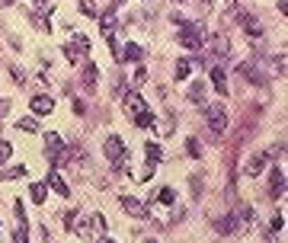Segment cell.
Instances as JSON below:
<instances>
[{
	"label": "cell",
	"mask_w": 288,
	"mask_h": 243,
	"mask_svg": "<svg viewBox=\"0 0 288 243\" xmlns=\"http://www.w3.org/2000/svg\"><path fill=\"white\" fill-rule=\"evenodd\" d=\"M205 39H208L205 26L202 23H192V20H186V23L179 26V36H176V42H179L182 48H189V51H202Z\"/></svg>",
	"instance_id": "1"
},
{
	"label": "cell",
	"mask_w": 288,
	"mask_h": 243,
	"mask_svg": "<svg viewBox=\"0 0 288 243\" xmlns=\"http://www.w3.org/2000/svg\"><path fill=\"white\" fill-rule=\"evenodd\" d=\"M205 122H208V128H212L215 135L228 132V109H224V102H212V106H205Z\"/></svg>",
	"instance_id": "2"
},
{
	"label": "cell",
	"mask_w": 288,
	"mask_h": 243,
	"mask_svg": "<svg viewBox=\"0 0 288 243\" xmlns=\"http://www.w3.org/2000/svg\"><path fill=\"white\" fill-rule=\"evenodd\" d=\"M86 51H90V39H86V36H74V45H71V42L64 45V58L77 61L80 55H86Z\"/></svg>",
	"instance_id": "3"
},
{
	"label": "cell",
	"mask_w": 288,
	"mask_h": 243,
	"mask_svg": "<svg viewBox=\"0 0 288 243\" xmlns=\"http://www.w3.org/2000/svg\"><path fill=\"white\" fill-rule=\"evenodd\" d=\"M103 151H106V157L112 160V163H116V160H122V157H125V141H122V138L119 135H112V138H106V147H103Z\"/></svg>",
	"instance_id": "4"
},
{
	"label": "cell",
	"mask_w": 288,
	"mask_h": 243,
	"mask_svg": "<svg viewBox=\"0 0 288 243\" xmlns=\"http://www.w3.org/2000/svg\"><path fill=\"white\" fill-rule=\"evenodd\" d=\"M266 167H269V157H266V154H263V151H259V154H253V157L247 160V176H250V179L263 176Z\"/></svg>",
	"instance_id": "5"
},
{
	"label": "cell",
	"mask_w": 288,
	"mask_h": 243,
	"mask_svg": "<svg viewBox=\"0 0 288 243\" xmlns=\"http://www.w3.org/2000/svg\"><path fill=\"white\" fill-rule=\"evenodd\" d=\"M141 58H144V48L135 45V42H128L125 48H119V58H116V61H128V64H138Z\"/></svg>",
	"instance_id": "6"
},
{
	"label": "cell",
	"mask_w": 288,
	"mask_h": 243,
	"mask_svg": "<svg viewBox=\"0 0 288 243\" xmlns=\"http://www.w3.org/2000/svg\"><path fill=\"white\" fill-rule=\"evenodd\" d=\"M122 208H125L128 214H135V218H147V214H151V211H147V205H141L135 195H122Z\"/></svg>",
	"instance_id": "7"
},
{
	"label": "cell",
	"mask_w": 288,
	"mask_h": 243,
	"mask_svg": "<svg viewBox=\"0 0 288 243\" xmlns=\"http://www.w3.org/2000/svg\"><path fill=\"white\" fill-rule=\"evenodd\" d=\"M215 230L218 233H237L240 230V218H237V214H224V218L215 221Z\"/></svg>",
	"instance_id": "8"
},
{
	"label": "cell",
	"mask_w": 288,
	"mask_h": 243,
	"mask_svg": "<svg viewBox=\"0 0 288 243\" xmlns=\"http://www.w3.org/2000/svg\"><path fill=\"white\" fill-rule=\"evenodd\" d=\"M212 83H215L218 96H228V77H224V67L212 64Z\"/></svg>",
	"instance_id": "9"
},
{
	"label": "cell",
	"mask_w": 288,
	"mask_h": 243,
	"mask_svg": "<svg viewBox=\"0 0 288 243\" xmlns=\"http://www.w3.org/2000/svg\"><path fill=\"white\" fill-rule=\"evenodd\" d=\"M240 74L247 77V80H253V83H256V86H266V83H269L266 77L259 74V67H256V64H250V61H247V64H240Z\"/></svg>",
	"instance_id": "10"
},
{
	"label": "cell",
	"mask_w": 288,
	"mask_h": 243,
	"mask_svg": "<svg viewBox=\"0 0 288 243\" xmlns=\"http://www.w3.org/2000/svg\"><path fill=\"white\" fill-rule=\"evenodd\" d=\"M125 109L132 112V115H138V112H144V109H147V102H144L141 93H125Z\"/></svg>",
	"instance_id": "11"
},
{
	"label": "cell",
	"mask_w": 288,
	"mask_h": 243,
	"mask_svg": "<svg viewBox=\"0 0 288 243\" xmlns=\"http://www.w3.org/2000/svg\"><path fill=\"white\" fill-rule=\"evenodd\" d=\"M48 186L55 189V192H58L61 198H67V195H71V189H67V182H64V179H61V173H58V170H51V173H48Z\"/></svg>",
	"instance_id": "12"
},
{
	"label": "cell",
	"mask_w": 288,
	"mask_h": 243,
	"mask_svg": "<svg viewBox=\"0 0 288 243\" xmlns=\"http://www.w3.org/2000/svg\"><path fill=\"white\" fill-rule=\"evenodd\" d=\"M51 109H55V99H51V96H32V112H39V115H48Z\"/></svg>",
	"instance_id": "13"
},
{
	"label": "cell",
	"mask_w": 288,
	"mask_h": 243,
	"mask_svg": "<svg viewBox=\"0 0 288 243\" xmlns=\"http://www.w3.org/2000/svg\"><path fill=\"white\" fill-rule=\"evenodd\" d=\"M189 102H196V106H205V83L196 80L189 86Z\"/></svg>",
	"instance_id": "14"
},
{
	"label": "cell",
	"mask_w": 288,
	"mask_h": 243,
	"mask_svg": "<svg viewBox=\"0 0 288 243\" xmlns=\"http://www.w3.org/2000/svg\"><path fill=\"white\" fill-rule=\"evenodd\" d=\"M96 80H100V67H96V64H86V67H83V86H86V90H93Z\"/></svg>",
	"instance_id": "15"
},
{
	"label": "cell",
	"mask_w": 288,
	"mask_h": 243,
	"mask_svg": "<svg viewBox=\"0 0 288 243\" xmlns=\"http://www.w3.org/2000/svg\"><path fill=\"white\" fill-rule=\"evenodd\" d=\"M45 195H48V189H45V182H32V186H29V198H32V202H45Z\"/></svg>",
	"instance_id": "16"
},
{
	"label": "cell",
	"mask_w": 288,
	"mask_h": 243,
	"mask_svg": "<svg viewBox=\"0 0 288 243\" xmlns=\"http://www.w3.org/2000/svg\"><path fill=\"white\" fill-rule=\"evenodd\" d=\"M154 122H157V118H154L151 109H144V112H138V115H135V125H138V128H154Z\"/></svg>",
	"instance_id": "17"
},
{
	"label": "cell",
	"mask_w": 288,
	"mask_h": 243,
	"mask_svg": "<svg viewBox=\"0 0 288 243\" xmlns=\"http://www.w3.org/2000/svg\"><path fill=\"white\" fill-rule=\"evenodd\" d=\"M189 74H192V61L179 58V61H176V71H173V77H176V80H186Z\"/></svg>",
	"instance_id": "18"
},
{
	"label": "cell",
	"mask_w": 288,
	"mask_h": 243,
	"mask_svg": "<svg viewBox=\"0 0 288 243\" xmlns=\"http://www.w3.org/2000/svg\"><path fill=\"white\" fill-rule=\"evenodd\" d=\"M282 192H285V173L275 167L272 170V195H282Z\"/></svg>",
	"instance_id": "19"
},
{
	"label": "cell",
	"mask_w": 288,
	"mask_h": 243,
	"mask_svg": "<svg viewBox=\"0 0 288 243\" xmlns=\"http://www.w3.org/2000/svg\"><path fill=\"white\" fill-rule=\"evenodd\" d=\"M112 29H116V13L106 10V13H103V36L112 39Z\"/></svg>",
	"instance_id": "20"
},
{
	"label": "cell",
	"mask_w": 288,
	"mask_h": 243,
	"mask_svg": "<svg viewBox=\"0 0 288 243\" xmlns=\"http://www.w3.org/2000/svg\"><path fill=\"white\" fill-rule=\"evenodd\" d=\"M160 160V144H144V163H157Z\"/></svg>",
	"instance_id": "21"
},
{
	"label": "cell",
	"mask_w": 288,
	"mask_h": 243,
	"mask_svg": "<svg viewBox=\"0 0 288 243\" xmlns=\"http://www.w3.org/2000/svg\"><path fill=\"white\" fill-rule=\"evenodd\" d=\"M26 176V167L20 163V167H7L4 173H0V179H23Z\"/></svg>",
	"instance_id": "22"
},
{
	"label": "cell",
	"mask_w": 288,
	"mask_h": 243,
	"mask_svg": "<svg viewBox=\"0 0 288 243\" xmlns=\"http://www.w3.org/2000/svg\"><path fill=\"white\" fill-rule=\"evenodd\" d=\"M16 128H23V132H29V135H36V132H39V122H36V118H29V115H26V118H20V122H16Z\"/></svg>",
	"instance_id": "23"
},
{
	"label": "cell",
	"mask_w": 288,
	"mask_h": 243,
	"mask_svg": "<svg viewBox=\"0 0 288 243\" xmlns=\"http://www.w3.org/2000/svg\"><path fill=\"white\" fill-rule=\"evenodd\" d=\"M157 202H160V205H173V202H176V192H173L170 186L160 189V192H157Z\"/></svg>",
	"instance_id": "24"
},
{
	"label": "cell",
	"mask_w": 288,
	"mask_h": 243,
	"mask_svg": "<svg viewBox=\"0 0 288 243\" xmlns=\"http://www.w3.org/2000/svg\"><path fill=\"white\" fill-rule=\"evenodd\" d=\"M13 243H29V224H20L13 230Z\"/></svg>",
	"instance_id": "25"
},
{
	"label": "cell",
	"mask_w": 288,
	"mask_h": 243,
	"mask_svg": "<svg viewBox=\"0 0 288 243\" xmlns=\"http://www.w3.org/2000/svg\"><path fill=\"white\" fill-rule=\"evenodd\" d=\"M154 173H157V163H144V170L138 173V179L147 182V179H154Z\"/></svg>",
	"instance_id": "26"
},
{
	"label": "cell",
	"mask_w": 288,
	"mask_h": 243,
	"mask_svg": "<svg viewBox=\"0 0 288 243\" xmlns=\"http://www.w3.org/2000/svg\"><path fill=\"white\" fill-rule=\"evenodd\" d=\"M189 189H192V195H196V198L202 195V176H192L189 179Z\"/></svg>",
	"instance_id": "27"
},
{
	"label": "cell",
	"mask_w": 288,
	"mask_h": 243,
	"mask_svg": "<svg viewBox=\"0 0 288 243\" xmlns=\"http://www.w3.org/2000/svg\"><path fill=\"white\" fill-rule=\"evenodd\" d=\"M186 151H189V157H199V154H202V147H199L196 138H189V141H186Z\"/></svg>",
	"instance_id": "28"
},
{
	"label": "cell",
	"mask_w": 288,
	"mask_h": 243,
	"mask_svg": "<svg viewBox=\"0 0 288 243\" xmlns=\"http://www.w3.org/2000/svg\"><path fill=\"white\" fill-rule=\"evenodd\" d=\"M237 218H240V221H253V218H256V211H253V208H250V205H243V208H240V214H237Z\"/></svg>",
	"instance_id": "29"
},
{
	"label": "cell",
	"mask_w": 288,
	"mask_h": 243,
	"mask_svg": "<svg viewBox=\"0 0 288 243\" xmlns=\"http://www.w3.org/2000/svg\"><path fill=\"white\" fill-rule=\"evenodd\" d=\"M77 218H80V214H77V211H67V214H64V227H67V230H74Z\"/></svg>",
	"instance_id": "30"
},
{
	"label": "cell",
	"mask_w": 288,
	"mask_h": 243,
	"mask_svg": "<svg viewBox=\"0 0 288 243\" xmlns=\"http://www.w3.org/2000/svg\"><path fill=\"white\" fill-rule=\"evenodd\" d=\"M90 224H93L96 230H106V218H103V214H93V218H90Z\"/></svg>",
	"instance_id": "31"
},
{
	"label": "cell",
	"mask_w": 288,
	"mask_h": 243,
	"mask_svg": "<svg viewBox=\"0 0 288 243\" xmlns=\"http://www.w3.org/2000/svg\"><path fill=\"white\" fill-rule=\"evenodd\" d=\"M80 10H83L86 16H96V7L90 4V0H80Z\"/></svg>",
	"instance_id": "32"
},
{
	"label": "cell",
	"mask_w": 288,
	"mask_h": 243,
	"mask_svg": "<svg viewBox=\"0 0 288 243\" xmlns=\"http://www.w3.org/2000/svg\"><path fill=\"white\" fill-rule=\"evenodd\" d=\"M10 151H13V147H10V144H7V141H0V163H4L7 157H10Z\"/></svg>",
	"instance_id": "33"
},
{
	"label": "cell",
	"mask_w": 288,
	"mask_h": 243,
	"mask_svg": "<svg viewBox=\"0 0 288 243\" xmlns=\"http://www.w3.org/2000/svg\"><path fill=\"white\" fill-rule=\"evenodd\" d=\"M147 80V71H144V67H138V71H135V86H141Z\"/></svg>",
	"instance_id": "34"
},
{
	"label": "cell",
	"mask_w": 288,
	"mask_h": 243,
	"mask_svg": "<svg viewBox=\"0 0 288 243\" xmlns=\"http://www.w3.org/2000/svg\"><path fill=\"white\" fill-rule=\"evenodd\" d=\"M10 74H13V80H16V83H23V80H26V74H23V67H10Z\"/></svg>",
	"instance_id": "35"
},
{
	"label": "cell",
	"mask_w": 288,
	"mask_h": 243,
	"mask_svg": "<svg viewBox=\"0 0 288 243\" xmlns=\"http://www.w3.org/2000/svg\"><path fill=\"white\" fill-rule=\"evenodd\" d=\"M278 230H282V214H275V218H272V233H278Z\"/></svg>",
	"instance_id": "36"
},
{
	"label": "cell",
	"mask_w": 288,
	"mask_h": 243,
	"mask_svg": "<svg viewBox=\"0 0 288 243\" xmlns=\"http://www.w3.org/2000/svg\"><path fill=\"white\" fill-rule=\"evenodd\" d=\"M7 112H10V99H0V118H4Z\"/></svg>",
	"instance_id": "37"
},
{
	"label": "cell",
	"mask_w": 288,
	"mask_h": 243,
	"mask_svg": "<svg viewBox=\"0 0 288 243\" xmlns=\"http://www.w3.org/2000/svg\"><path fill=\"white\" fill-rule=\"evenodd\" d=\"M32 4H36V7H39V10H42V7H45V4H48V0H32Z\"/></svg>",
	"instance_id": "38"
},
{
	"label": "cell",
	"mask_w": 288,
	"mask_h": 243,
	"mask_svg": "<svg viewBox=\"0 0 288 243\" xmlns=\"http://www.w3.org/2000/svg\"><path fill=\"white\" fill-rule=\"evenodd\" d=\"M16 4V0H0V7H13Z\"/></svg>",
	"instance_id": "39"
},
{
	"label": "cell",
	"mask_w": 288,
	"mask_h": 243,
	"mask_svg": "<svg viewBox=\"0 0 288 243\" xmlns=\"http://www.w3.org/2000/svg\"><path fill=\"white\" fill-rule=\"evenodd\" d=\"M103 243H116V240H109V237H106V240H103Z\"/></svg>",
	"instance_id": "40"
},
{
	"label": "cell",
	"mask_w": 288,
	"mask_h": 243,
	"mask_svg": "<svg viewBox=\"0 0 288 243\" xmlns=\"http://www.w3.org/2000/svg\"><path fill=\"white\" fill-rule=\"evenodd\" d=\"M147 243H157V240H147Z\"/></svg>",
	"instance_id": "41"
},
{
	"label": "cell",
	"mask_w": 288,
	"mask_h": 243,
	"mask_svg": "<svg viewBox=\"0 0 288 243\" xmlns=\"http://www.w3.org/2000/svg\"><path fill=\"white\" fill-rule=\"evenodd\" d=\"M176 4H182V0H176Z\"/></svg>",
	"instance_id": "42"
}]
</instances>
